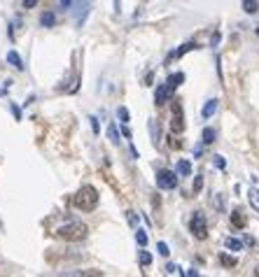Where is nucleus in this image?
Returning a JSON list of instances; mask_svg holds the SVG:
<instances>
[{
    "label": "nucleus",
    "mask_w": 259,
    "mask_h": 277,
    "mask_svg": "<svg viewBox=\"0 0 259 277\" xmlns=\"http://www.w3.org/2000/svg\"><path fill=\"white\" fill-rule=\"evenodd\" d=\"M257 35H259V28H257Z\"/></svg>",
    "instance_id": "nucleus-35"
},
{
    "label": "nucleus",
    "mask_w": 259,
    "mask_h": 277,
    "mask_svg": "<svg viewBox=\"0 0 259 277\" xmlns=\"http://www.w3.org/2000/svg\"><path fill=\"white\" fill-rule=\"evenodd\" d=\"M12 114L17 116V122H19V119H21V110L17 108V105H12Z\"/></svg>",
    "instance_id": "nucleus-31"
},
{
    "label": "nucleus",
    "mask_w": 259,
    "mask_h": 277,
    "mask_svg": "<svg viewBox=\"0 0 259 277\" xmlns=\"http://www.w3.org/2000/svg\"><path fill=\"white\" fill-rule=\"evenodd\" d=\"M191 49H196V44H194V42H187V44H182V47L177 49V52H175V54H173V56H175V58H177V56L187 54V52H191Z\"/></svg>",
    "instance_id": "nucleus-19"
},
{
    "label": "nucleus",
    "mask_w": 259,
    "mask_h": 277,
    "mask_svg": "<svg viewBox=\"0 0 259 277\" xmlns=\"http://www.w3.org/2000/svg\"><path fill=\"white\" fill-rule=\"evenodd\" d=\"M177 175H182V177L191 175V163L187 161V158H182V161L177 163Z\"/></svg>",
    "instance_id": "nucleus-10"
},
{
    "label": "nucleus",
    "mask_w": 259,
    "mask_h": 277,
    "mask_svg": "<svg viewBox=\"0 0 259 277\" xmlns=\"http://www.w3.org/2000/svg\"><path fill=\"white\" fill-rule=\"evenodd\" d=\"M201 189H203V175H196L194 177V194H198Z\"/></svg>",
    "instance_id": "nucleus-23"
},
{
    "label": "nucleus",
    "mask_w": 259,
    "mask_h": 277,
    "mask_svg": "<svg viewBox=\"0 0 259 277\" xmlns=\"http://www.w3.org/2000/svg\"><path fill=\"white\" fill-rule=\"evenodd\" d=\"M171 130L173 133H182L184 130V116H182V105L173 100L171 105Z\"/></svg>",
    "instance_id": "nucleus-5"
},
{
    "label": "nucleus",
    "mask_w": 259,
    "mask_h": 277,
    "mask_svg": "<svg viewBox=\"0 0 259 277\" xmlns=\"http://www.w3.org/2000/svg\"><path fill=\"white\" fill-rule=\"evenodd\" d=\"M173 91H175V88H173L168 82H166L164 86H159V88H157V98H154V100H157V105H164V102L173 96Z\"/></svg>",
    "instance_id": "nucleus-6"
},
{
    "label": "nucleus",
    "mask_w": 259,
    "mask_h": 277,
    "mask_svg": "<svg viewBox=\"0 0 259 277\" xmlns=\"http://www.w3.org/2000/svg\"><path fill=\"white\" fill-rule=\"evenodd\" d=\"M250 203H252L254 210H259V191H257V189L250 191Z\"/></svg>",
    "instance_id": "nucleus-21"
},
{
    "label": "nucleus",
    "mask_w": 259,
    "mask_h": 277,
    "mask_svg": "<svg viewBox=\"0 0 259 277\" xmlns=\"http://www.w3.org/2000/svg\"><path fill=\"white\" fill-rule=\"evenodd\" d=\"M166 272H168V275H175V272H182V270H180L175 264H168L166 266Z\"/></svg>",
    "instance_id": "nucleus-27"
},
{
    "label": "nucleus",
    "mask_w": 259,
    "mask_h": 277,
    "mask_svg": "<svg viewBox=\"0 0 259 277\" xmlns=\"http://www.w3.org/2000/svg\"><path fill=\"white\" fill-rule=\"evenodd\" d=\"M59 2H61V7H70V5H73V0H59Z\"/></svg>",
    "instance_id": "nucleus-34"
},
{
    "label": "nucleus",
    "mask_w": 259,
    "mask_h": 277,
    "mask_svg": "<svg viewBox=\"0 0 259 277\" xmlns=\"http://www.w3.org/2000/svg\"><path fill=\"white\" fill-rule=\"evenodd\" d=\"M219 261H222V264H224L226 268H233V266H236V258H233V256H229V254H224V252L219 254Z\"/></svg>",
    "instance_id": "nucleus-18"
},
{
    "label": "nucleus",
    "mask_w": 259,
    "mask_h": 277,
    "mask_svg": "<svg viewBox=\"0 0 259 277\" xmlns=\"http://www.w3.org/2000/svg\"><path fill=\"white\" fill-rule=\"evenodd\" d=\"M89 122H91V130H94L96 136H98V122H96V116H91Z\"/></svg>",
    "instance_id": "nucleus-29"
},
{
    "label": "nucleus",
    "mask_w": 259,
    "mask_h": 277,
    "mask_svg": "<svg viewBox=\"0 0 259 277\" xmlns=\"http://www.w3.org/2000/svg\"><path fill=\"white\" fill-rule=\"evenodd\" d=\"M136 242L140 244V247H145V244H147V233H145V230H140V228L136 230Z\"/></svg>",
    "instance_id": "nucleus-20"
},
{
    "label": "nucleus",
    "mask_w": 259,
    "mask_h": 277,
    "mask_svg": "<svg viewBox=\"0 0 259 277\" xmlns=\"http://www.w3.org/2000/svg\"><path fill=\"white\" fill-rule=\"evenodd\" d=\"M87 233H89V228H87V224H82V222H68V224H63L61 228H56V238H61L66 242L84 240Z\"/></svg>",
    "instance_id": "nucleus-1"
},
{
    "label": "nucleus",
    "mask_w": 259,
    "mask_h": 277,
    "mask_svg": "<svg viewBox=\"0 0 259 277\" xmlns=\"http://www.w3.org/2000/svg\"><path fill=\"white\" fill-rule=\"evenodd\" d=\"M215 110H217V100L210 98V100L203 105V110H201V116H203V119H210V116L215 114Z\"/></svg>",
    "instance_id": "nucleus-9"
},
{
    "label": "nucleus",
    "mask_w": 259,
    "mask_h": 277,
    "mask_svg": "<svg viewBox=\"0 0 259 277\" xmlns=\"http://www.w3.org/2000/svg\"><path fill=\"white\" fill-rule=\"evenodd\" d=\"M157 247H159V254H161V256H168V254H171V250H168V244L166 242H159Z\"/></svg>",
    "instance_id": "nucleus-25"
},
{
    "label": "nucleus",
    "mask_w": 259,
    "mask_h": 277,
    "mask_svg": "<svg viewBox=\"0 0 259 277\" xmlns=\"http://www.w3.org/2000/svg\"><path fill=\"white\" fill-rule=\"evenodd\" d=\"M231 224H233V228H245L247 219H245V212H243L240 208H236L231 212Z\"/></svg>",
    "instance_id": "nucleus-7"
},
{
    "label": "nucleus",
    "mask_w": 259,
    "mask_h": 277,
    "mask_svg": "<svg viewBox=\"0 0 259 277\" xmlns=\"http://www.w3.org/2000/svg\"><path fill=\"white\" fill-rule=\"evenodd\" d=\"M129 224H131V226H136V224H138V216L133 214V212H129Z\"/></svg>",
    "instance_id": "nucleus-32"
},
{
    "label": "nucleus",
    "mask_w": 259,
    "mask_h": 277,
    "mask_svg": "<svg viewBox=\"0 0 259 277\" xmlns=\"http://www.w3.org/2000/svg\"><path fill=\"white\" fill-rule=\"evenodd\" d=\"M224 247H226V250H233V252H243V242H240V240H236V238H226Z\"/></svg>",
    "instance_id": "nucleus-11"
},
{
    "label": "nucleus",
    "mask_w": 259,
    "mask_h": 277,
    "mask_svg": "<svg viewBox=\"0 0 259 277\" xmlns=\"http://www.w3.org/2000/svg\"><path fill=\"white\" fill-rule=\"evenodd\" d=\"M189 230L194 233V238H198V240L208 238V224H205V219H203V214H201V212H194V214H191Z\"/></svg>",
    "instance_id": "nucleus-3"
},
{
    "label": "nucleus",
    "mask_w": 259,
    "mask_h": 277,
    "mask_svg": "<svg viewBox=\"0 0 259 277\" xmlns=\"http://www.w3.org/2000/svg\"><path fill=\"white\" fill-rule=\"evenodd\" d=\"M35 5H38V0H24V10H31Z\"/></svg>",
    "instance_id": "nucleus-28"
},
{
    "label": "nucleus",
    "mask_w": 259,
    "mask_h": 277,
    "mask_svg": "<svg viewBox=\"0 0 259 277\" xmlns=\"http://www.w3.org/2000/svg\"><path fill=\"white\" fill-rule=\"evenodd\" d=\"M157 186L161 191H173L177 186V175L173 170H159L157 172Z\"/></svg>",
    "instance_id": "nucleus-4"
},
{
    "label": "nucleus",
    "mask_w": 259,
    "mask_h": 277,
    "mask_svg": "<svg viewBox=\"0 0 259 277\" xmlns=\"http://www.w3.org/2000/svg\"><path fill=\"white\" fill-rule=\"evenodd\" d=\"M215 208H217V210H222V208H224V198H222V196H217V198H215Z\"/></svg>",
    "instance_id": "nucleus-30"
},
{
    "label": "nucleus",
    "mask_w": 259,
    "mask_h": 277,
    "mask_svg": "<svg viewBox=\"0 0 259 277\" xmlns=\"http://www.w3.org/2000/svg\"><path fill=\"white\" fill-rule=\"evenodd\" d=\"M150 133H152V142H154V147H159V126L154 119H150Z\"/></svg>",
    "instance_id": "nucleus-16"
},
{
    "label": "nucleus",
    "mask_w": 259,
    "mask_h": 277,
    "mask_svg": "<svg viewBox=\"0 0 259 277\" xmlns=\"http://www.w3.org/2000/svg\"><path fill=\"white\" fill-rule=\"evenodd\" d=\"M117 116H119V119H122L124 124H126V122L131 119V114H129V110H126V108H119V110H117Z\"/></svg>",
    "instance_id": "nucleus-22"
},
{
    "label": "nucleus",
    "mask_w": 259,
    "mask_h": 277,
    "mask_svg": "<svg viewBox=\"0 0 259 277\" xmlns=\"http://www.w3.org/2000/svg\"><path fill=\"white\" fill-rule=\"evenodd\" d=\"M122 133H124V136H126V138L131 140V128H129V126H124V128H122Z\"/></svg>",
    "instance_id": "nucleus-33"
},
{
    "label": "nucleus",
    "mask_w": 259,
    "mask_h": 277,
    "mask_svg": "<svg viewBox=\"0 0 259 277\" xmlns=\"http://www.w3.org/2000/svg\"><path fill=\"white\" fill-rule=\"evenodd\" d=\"M166 82H168L173 88H177V86H180V84L184 82V74H182V72H175V74H171V77H168Z\"/></svg>",
    "instance_id": "nucleus-15"
},
{
    "label": "nucleus",
    "mask_w": 259,
    "mask_h": 277,
    "mask_svg": "<svg viewBox=\"0 0 259 277\" xmlns=\"http://www.w3.org/2000/svg\"><path fill=\"white\" fill-rule=\"evenodd\" d=\"M73 205H75L77 210L91 212V210L98 205V191H96L94 186H82V189L73 196Z\"/></svg>",
    "instance_id": "nucleus-2"
},
{
    "label": "nucleus",
    "mask_w": 259,
    "mask_h": 277,
    "mask_svg": "<svg viewBox=\"0 0 259 277\" xmlns=\"http://www.w3.org/2000/svg\"><path fill=\"white\" fill-rule=\"evenodd\" d=\"M40 24L45 28H52V26H54V24H56L54 12H45V14H42V16H40Z\"/></svg>",
    "instance_id": "nucleus-12"
},
{
    "label": "nucleus",
    "mask_w": 259,
    "mask_h": 277,
    "mask_svg": "<svg viewBox=\"0 0 259 277\" xmlns=\"http://www.w3.org/2000/svg\"><path fill=\"white\" fill-rule=\"evenodd\" d=\"M7 63L12 66V68H17V70H24V61H21V56L14 52V49H10L7 52Z\"/></svg>",
    "instance_id": "nucleus-8"
},
{
    "label": "nucleus",
    "mask_w": 259,
    "mask_h": 277,
    "mask_svg": "<svg viewBox=\"0 0 259 277\" xmlns=\"http://www.w3.org/2000/svg\"><path fill=\"white\" fill-rule=\"evenodd\" d=\"M108 138L112 140V144H119V130H117V126L112 122H110V126H108Z\"/></svg>",
    "instance_id": "nucleus-14"
},
{
    "label": "nucleus",
    "mask_w": 259,
    "mask_h": 277,
    "mask_svg": "<svg viewBox=\"0 0 259 277\" xmlns=\"http://www.w3.org/2000/svg\"><path fill=\"white\" fill-rule=\"evenodd\" d=\"M215 166L224 170L226 168V158H224V156H215Z\"/></svg>",
    "instance_id": "nucleus-26"
},
{
    "label": "nucleus",
    "mask_w": 259,
    "mask_h": 277,
    "mask_svg": "<svg viewBox=\"0 0 259 277\" xmlns=\"http://www.w3.org/2000/svg\"><path fill=\"white\" fill-rule=\"evenodd\" d=\"M243 10L247 14H254L257 12V0H243Z\"/></svg>",
    "instance_id": "nucleus-17"
},
{
    "label": "nucleus",
    "mask_w": 259,
    "mask_h": 277,
    "mask_svg": "<svg viewBox=\"0 0 259 277\" xmlns=\"http://www.w3.org/2000/svg\"><path fill=\"white\" fill-rule=\"evenodd\" d=\"M152 264V254L150 252H140V266H150Z\"/></svg>",
    "instance_id": "nucleus-24"
},
{
    "label": "nucleus",
    "mask_w": 259,
    "mask_h": 277,
    "mask_svg": "<svg viewBox=\"0 0 259 277\" xmlns=\"http://www.w3.org/2000/svg\"><path fill=\"white\" fill-rule=\"evenodd\" d=\"M215 128H203V133H201V140H203V144H212L215 142Z\"/></svg>",
    "instance_id": "nucleus-13"
}]
</instances>
